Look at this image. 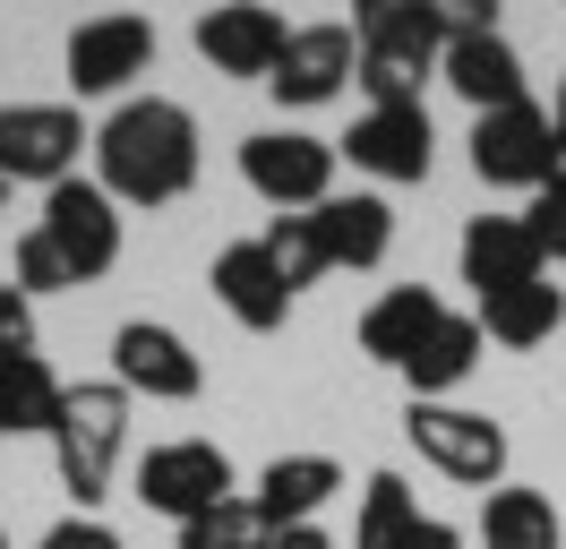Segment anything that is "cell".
Wrapping results in <instances>:
<instances>
[{
	"label": "cell",
	"instance_id": "obj_1",
	"mask_svg": "<svg viewBox=\"0 0 566 549\" xmlns=\"http://www.w3.org/2000/svg\"><path fill=\"white\" fill-rule=\"evenodd\" d=\"M198 121L172 95H129L95 130V180L112 206H180L198 189Z\"/></svg>",
	"mask_w": 566,
	"mask_h": 549
},
{
	"label": "cell",
	"instance_id": "obj_2",
	"mask_svg": "<svg viewBox=\"0 0 566 549\" xmlns=\"http://www.w3.org/2000/svg\"><path fill=\"white\" fill-rule=\"evenodd\" d=\"M353 43H360L353 86L369 95V112H395V103H421V86L438 77L447 27H438V0H360Z\"/></svg>",
	"mask_w": 566,
	"mask_h": 549
},
{
	"label": "cell",
	"instance_id": "obj_3",
	"mask_svg": "<svg viewBox=\"0 0 566 549\" xmlns=\"http://www.w3.org/2000/svg\"><path fill=\"white\" fill-rule=\"evenodd\" d=\"M120 446H129V395L112 377H77L61 395V421H52V473L77 498V515H95L112 498Z\"/></svg>",
	"mask_w": 566,
	"mask_h": 549
},
{
	"label": "cell",
	"instance_id": "obj_4",
	"mask_svg": "<svg viewBox=\"0 0 566 549\" xmlns=\"http://www.w3.org/2000/svg\"><path fill=\"white\" fill-rule=\"evenodd\" d=\"M77 155H95V130L77 121V103H0V189L9 180L61 189L77 180Z\"/></svg>",
	"mask_w": 566,
	"mask_h": 549
},
{
	"label": "cell",
	"instance_id": "obj_5",
	"mask_svg": "<svg viewBox=\"0 0 566 549\" xmlns=\"http://www.w3.org/2000/svg\"><path fill=\"white\" fill-rule=\"evenodd\" d=\"M403 438L421 446V464L429 473H447L463 480V489H506V429H497L490 412H472V404H412L403 412Z\"/></svg>",
	"mask_w": 566,
	"mask_h": 549
},
{
	"label": "cell",
	"instance_id": "obj_6",
	"mask_svg": "<svg viewBox=\"0 0 566 549\" xmlns=\"http://www.w3.org/2000/svg\"><path fill=\"white\" fill-rule=\"evenodd\" d=\"M241 180L275 215H318L335 198V137H310V130H258L241 137Z\"/></svg>",
	"mask_w": 566,
	"mask_h": 549
},
{
	"label": "cell",
	"instance_id": "obj_7",
	"mask_svg": "<svg viewBox=\"0 0 566 549\" xmlns=\"http://www.w3.org/2000/svg\"><path fill=\"white\" fill-rule=\"evenodd\" d=\"M61 69H70V95H77V103H86V95H120V103H129V86L155 69V18H138V9L77 18Z\"/></svg>",
	"mask_w": 566,
	"mask_h": 549
},
{
	"label": "cell",
	"instance_id": "obj_8",
	"mask_svg": "<svg viewBox=\"0 0 566 549\" xmlns=\"http://www.w3.org/2000/svg\"><path fill=\"white\" fill-rule=\"evenodd\" d=\"M232 498V455L214 438H164L138 455V507L172 515V524H198Z\"/></svg>",
	"mask_w": 566,
	"mask_h": 549
},
{
	"label": "cell",
	"instance_id": "obj_9",
	"mask_svg": "<svg viewBox=\"0 0 566 549\" xmlns=\"http://www.w3.org/2000/svg\"><path fill=\"white\" fill-rule=\"evenodd\" d=\"M35 232L61 249V267H70V283H104L112 267H120V206L104 198V180H61V189H43V215Z\"/></svg>",
	"mask_w": 566,
	"mask_h": 549
},
{
	"label": "cell",
	"instance_id": "obj_10",
	"mask_svg": "<svg viewBox=\"0 0 566 549\" xmlns=\"http://www.w3.org/2000/svg\"><path fill=\"white\" fill-rule=\"evenodd\" d=\"M112 386L129 395V404H198L207 395V361L189 352V335L172 327H155V318H129L120 335H112Z\"/></svg>",
	"mask_w": 566,
	"mask_h": 549
},
{
	"label": "cell",
	"instance_id": "obj_11",
	"mask_svg": "<svg viewBox=\"0 0 566 549\" xmlns=\"http://www.w3.org/2000/svg\"><path fill=\"white\" fill-rule=\"evenodd\" d=\"M558 164V121L541 103H506V112H472V172L490 189H541Z\"/></svg>",
	"mask_w": 566,
	"mask_h": 549
},
{
	"label": "cell",
	"instance_id": "obj_12",
	"mask_svg": "<svg viewBox=\"0 0 566 549\" xmlns=\"http://www.w3.org/2000/svg\"><path fill=\"white\" fill-rule=\"evenodd\" d=\"M335 155H353V172L369 180H429L438 164V130H429V103H395V112H360L353 137H335Z\"/></svg>",
	"mask_w": 566,
	"mask_h": 549
},
{
	"label": "cell",
	"instance_id": "obj_13",
	"mask_svg": "<svg viewBox=\"0 0 566 549\" xmlns=\"http://www.w3.org/2000/svg\"><path fill=\"white\" fill-rule=\"evenodd\" d=\"M360 77V43L353 27H335V18H318V27H292V43H283L275 61V103H292V112H310V103H335L344 86Z\"/></svg>",
	"mask_w": 566,
	"mask_h": 549
},
{
	"label": "cell",
	"instance_id": "obj_14",
	"mask_svg": "<svg viewBox=\"0 0 566 549\" xmlns=\"http://www.w3.org/2000/svg\"><path fill=\"white\" fill-rule=\"evenodd\" d=\"M283 43H292V27H283V9H266V0H232V9H198V52H207L223 77H275Z\"/></svg>",
	"mask_w": 566,
	"mask_h": 549
},
{
	"label": "cell",
	"instance_id": "obj_15",
	"mask_svg": "<svg viewBox=\"0 0 566 549\" xmlns=\"http://www.w3.org/2000/svg\"><path fill=\"white\" fill-rule=\"evenodd\" d=\"M463 258V283H472V301H497V292H515V283H541L549 258H541V240L524 232V215H472L455 240Z\"/></svg>",
	"mask_w": 566,
	"mask_h": 549
},
{
	"label": "cell",
	"instance_id": "obj_16",
	"mask_svg": "<svg viewBox=\"0 0 566 549\" xmlns=\"http://www.w3.org/2000/svg\"><path fill=\"white\" fill-rule=\"evenodd\" d=\"M353 549H463V532L447 515H421V498L395 473L360 480V515H353Z\"/></svg>",
	"mask_w": 566,
	"mask_h": 549
},
{
	"label": "cell",
	"instance_id": "obj_17",
	"mask_svg": "<svg viewBox=\"0 0 566 549\" xmlns=\"http://www.w3.org/2000/svg\"><path fill=\"white\" fill-rule=\"evenodd\" d=\"M438 77L455 86L472 112H506V103H524V52L506 43L497 27H472V34H447V52H438Z\"/></svg>",
	"mask_w": 566,
	"mask_h": 549
},
{
	"label": "cell",
	"instance_id": "obj_18",
	"mask_svg": "<svg viewBox=\"0 0 566 549\" xmlns=\"http://www.w3.org/2000/svg\"><path fill=\"white\" fill-rule=\"evenodd\" d=\"M207 283H214V301L232 309V327H249V335H275L283 318H292V292H283L266 240H232V249H214Z\"/></svg>",
	"mask_w": 566,
	"mask_h": 549
},
{
	"label": "cell",
	"instance_id": "obj_19",
	"mask_svg": "<svg viewBox=\"0 0 566 549\" xmlns=\"http://www.w3.org/2000/svg\"><path fill=\"white\" fill-rule=\"evenodd\" d=\"M344 489V464L335 455H275L258 489H249V507L266 515V532H292V524H318V507Z\"/></svg>",
	"mask_w": 566,
	"mask_h": 549
},
{
	"label": "cell",
	"instance_id": "obj_20",
	"mask_svg": "<svg viewBox=\"0 0 566 549\" xmlns=\"http://www.w3.org/2000/svg\"><path fill=\"white\" fill-rule=\"evenodd\" d=\"M481 318H463V309H447V318H438V327H429V343L421 352H412V361H403V386H412V404H455V386L472 370H481Z\"/></svg>",
	"mask_w": 566,
	"mask_h": 549
},
{
	"label": "cell",
	"instance_id": "obj_21",
	"mask_svg": "<svg viewBox=\"0 0 566 549\" xmlns=\"http://www.w3.org/2000/svg\"><path fill=\"white\" fill-rule=\"evenodd\" d=\"M438 318H447V301H438L429 283H395V292H378V301L360 309V352H369L378 370H403V361L429 343Z\"/></svg>",
	"mask_w": 566,
	"mask_h": 549
},
{
	"label": "cell",
	"instance_id": "obj_22",
	"mask_svg": "<svg viewBox=\"0 0 566 549\" xmlns=\"http://www.w3.org/2000/svg\"><path fill=\"white\" fill-rule=\"evenodd\" d=\"M326 240V267H387V249H395V206L378 198V189H335V198L310 215Z\"/></svg>",
	"mask_w": 566,
	"mask_h": 549
},
{
	"label": "cell",
	"instance_id": "obj_23",
	"mask_svg": "<svg viewBox=\"0 0 566 549\" xmlns=\"http://www.w3.org/2000/svg\"><path fill=\"white\" fill-rule=\"evenodd\" d=\"M481 318V335L490 343H506V352H532V343H549L566 327V283H515V292H497V301H481L472 309Z\"/></svg>",
	"mask_w": 566,
	"mask_h": 549
},
{
	"label": "cell",
	"instance_id": "obj_24",
	"mask_svg": "<svg viewBox=\"0 0 566 549\" xmlns=\"http://www.w3.org/2000/svg\"><path fill=\"white\" fill-rule=\"evenodd\" d=\"M481 549H566V524L541 489H490L481 498Z\"/></svg>",
	"mask_w": 566,
	"mask_h": 549
},
{
	"label": "cell",
	"instance_id": "obj_25",
	"mask_svg": "<svg viewBox=\"0 0 566 549\" xmlns=\"http://www.w3.org/2000/svg\"><path fill=\"white\" fill-rule=\"evenodd\" d=\"M61 395H70V377H52V361H18V370H0V438H52V421H61Z\"/></svg>",
	"mask_w": 566,
	"mask_h": 549
},
{
	"label": "cell",
	"instance_id": "obj_26",
	"mask_svg": "<svg viewBox=\"0 0 566 549\" xmlns=\"http://www.w3.org/2000/svg\"><path fill=\"white\" fill-rule=\"evenodd\" d=\"M258 240H266V258H275V274H283V292H292V301H301L318 274H335V267H326V240H318V224H310V215H275Z\"/></svg>",
	"mask_w": 566,
	"mask_h": 549
},
{
	"label": "cell",
	"instance_id": "obj_27",
	"mask_svg": "<svg viewBox=\"0 0 566 549\" xmlns=\"http://www.w3.org/2000/svg\"><path fill=\"white\" fill-rule=\"evenodd\" d=\"M180 549H275V532H266V515H258L241 489H232V498H223L214 515L180 524Z\"/></svg>",
	"mask_w": 566,
	"mask_h": 549
},
{
	"label": "cell",
	"instance_id": "obj_28",
	"mask_svg": "<svg viewBox=\"0 0 566 549\" xmlns=\"http://www.w3.org/2000/svg\"><path fill=\"white\" fill-rule=\"evenodd\" d=\"M524 232L541 240V258H549V267H566V180H541V189H532Z\"/></svg>",
	"mask_w": 566,
	"mask_h": 549
},
{
	"label": "cell",
	"instance_id": "obj_29",
	"mask_svg": "<svg viewBox=\"0 0 566 549\" xmlns=\"http://www.w3.org/2000/svg\"><path fill=\"white\" fill-rule=\"evenodd\" d=\"M18 292H27V301H43V292H77L70 267H61V249H52L43 232L18 240Z\"/></svg>",
	"mask_w": 566,
	"mask_h": 549
},
{
	"label": "cell",
	"instance_id": "obj_30",
	"mask_svg": "<svg viewBox=\"0 0 566 549\" xmlns=\"http://www.w3.org/2000/svg\"><path fill=\"white\" fill-rule=\"evenodd\" d=\"M18 361H35V301L18 283H0V370H18Z\"/></svg>",
	"mask_w": 566,
	"mask_h": 549
},
{
	"label": "cell",
	"instance_id": "obj_31",
	"mask_svg": "<svg viewBox=\"0 0 566 549\" xmlns=\"http://www.w3.org/2000/svg\"><path fill=\"white\" fill-rule=\"evenodd\" d=\"M35 549H129V541L112 532L104 515H61V524H52V532H43Z\"/></svg>",
	"mask_w": 566,
	"mask_h": 549
},
{
	"label": "cell",
	"instance_id": "obj_32",
	"mask_svg": "<svg viewBox=\"0 0 566 549\" xmlns=\"http://www.w3.org/2000/svg\"><path fill=\"white\" fill-rule=\"evenodd\" d=\"M275 549H335V541H326L318 524H292V532H275Z\"/></svg>",
	"mask_w": 566,
	"mask_h": 549
},
{
	"label": "cell",
	"instance_id": "obj_33",
	"mask_svg": "<svg viewBox=\"0 0 566 549\" xmlns=\"http://www.w3.org/2000/svg\"><path fill=\"white\" fill-rule=\"evenodd\" d=\"M549 180H566V121H558V164H549Z\"/></svg>",
	"mask_w": 566,
	"mask_h": 549
},
{
	"label": "cell",
	"instance_id": "obj_34",
	"mask_svg": "<svg viewBox=\"0 0 566 549\" xmlns=\"http://www.w3.org/2000/svg\"><path fill=\"white\" fill-rule=\"evenodd\" d=\"M558 121H566V77H558Z\"/></svg>",
	"mask_w": 566,
	"mask_h": 549
},
{
	"label": "cell",
	"instance_id": "obj_35",
	"mask_svg": "<svg viewBox=\"0 0 566 549\" xmlns=\"http://www.w3.org/2000/svg\"><path fill=\"white\" fill-rule=\"evenodd\" d=\"M0 206H9V189H0Z\"/></svg>",
	"mask_w": 566,
	"mask_h": 549
},
{
	"label": "cell",
	"instance_id": "obj_36",
	"mask_svg": "<svg viewBox=\"0 0 566 549\" xmlns=\"http://www.w3.org/2000/svg\"><path fill=\"white\" fill-rule=\"evenodd\" d=\"M0 549H9V532H0Z\"/></svg>",
	"mask_w": 566,
	"mask_h": 549
}]
</instances>
